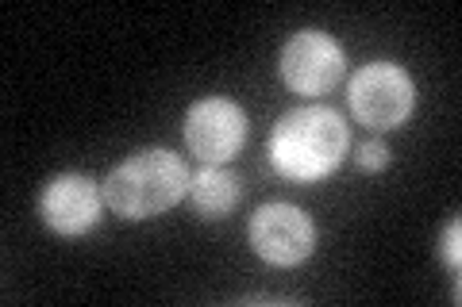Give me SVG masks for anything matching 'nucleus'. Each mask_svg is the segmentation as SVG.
Wrapping results in <instances>:
<instances>
[{"mask_svg":"<svg viewBox=\"0 0 462 307\" xmlns=\"http://www.w3.org/2000/svg\"><path fill=\"white\" fill-rule=\"evenodd\" d=\"M251 246L270 266H300L316 250L312 219L293 203H266L251 215Z\"/></svg>","mask_w":462,"mask_h":307,"instance_id":"nucleus-5","label":"nucleus"},{"mask_svg":"<svg viewBox=\"0 0 462 307\" xmlns=\"http://www.w3.org/2000/svg\"><path fill=\"white\" fill-rule=\"evenodd\" d=\"M243 142H247V115L236 100L205 96L185 115V146L197 154V162L224 166L243 150Z\"/></svg>","mask_w":462,"mask_h":307,"instance_id":"nucleus-4","label":"nucleus"},{"mask_svg":"<svg viewBox=\"0 0 462 307\" xmlns=\"http://www.w3.org/2000/svg\"><path fill=\"white\" fill-rule=\"evenodd\" d=\"M100 203H105V193L85 173H62L42 193V223L66 239L85 235L97 227Z\"/></svg>","mask_w":462,"mask_h":307,"instance_id":"nucleus-7","label":"nucleus"},{"mask_svg":"<svg viewBox=\"0 0 462 307\" xmlns=\"http://www.w3.org/2000/svg\"><path fill=\"white\" fill-rule=\"evenodd\" d=\"M346 96H351L358 123H366L374 131H393L416 108V81L397 62H370L355 73Z\"/></svg>","mask_w":462,"mask_h":307,"instance_id":"nucleus-3","label":"nucleus"},{"mask_svg":"<svg viewBox=\"0 0 462 307\" xmlns=\"http://www.w3.org/2000/svg\"><path fill=\"white\" fill-rule=\"evenodd\" d=\"M343 50L324 32H297L282 50V81L293 93H328L343 77Z\"/></svg>","mask_w":462,"mask_h":307,"instance_id":"nucleus-6","label":"nucleus"},{"mask_svg":"<svg viewBox=\"0 0 462 307\" xmlns=\"http://www.w3.org/2000/svg\"><path fill=\"white\" fill-rule=\"evenodd\" d=\"M351 146L343 115L324 104L285 112L270 131V162L289 181H324L336 173Z\"/></svg>","mask_w":462,"mask_h":307,"instance_id":"nucleus-1","label":"nucleus"},{"mask_svg":"<svg viewBox=\"0 0 462 307\" xmlns=\"http://www.w3.org/2000/svg\"><path fill=\"white\" fill-rule=\"evenodd\" d=\"M239 196H243V185L224 166H205L197 177H189V200L200 219H224L239 203Z\"/></svg>","mask_w":462,"mask_h":307,"instance_id":"nucleus-8","label":"nucleus"},{"mask_svg":"<svg viewBox=\"0 0 462 307\" xmlns=\"http://www.w3.org/2000/svg\"><path fill=\"white\" fill-rule=\"evenodd\" d=\"M181 196H189V169L178 154L158 150V146L120 162L105 185L108 208L120 219H154Z\"/></svg>","mask_w":462,"mask_h":307,"instance_id":"nucleus-2","label":"nucleus"},{"mask_svg":"<svg viewBox=\"0 0 462 307\" xmlns=\"http://www.w3.org/2000/svg\"><path fill=\"white\" fill-rule=\"evenodd\" d=\"M355 162L363 166L366 173H378L389 166V150H385V142H363L358 146V154H355Z\"/></svg>","mask_w":462,"mask_h":307,"instance_id":"nucleus-9","label":"nucleus"},{"mask_svg":"<svg viewBox=\"0 0 462 307\" xmlns=\"http://www.w3.org/2000/svg\"><path fill=\"white\" fill-rule=\"evenodd\" d=\"M458 242H462V223H458V219H451V227L443 230V261L451 269H458V261H462V246Z\"/></svg>","mask_w":462,"mask_h":307,"instance_id":"nucleus-10","label":"nucleus"}]
</instances>
